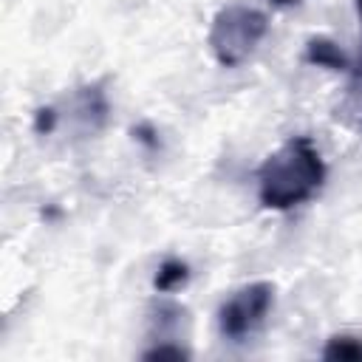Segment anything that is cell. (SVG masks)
Returning <instances> with one entry per match:
<instances>
[{
    "mask_svg": "<svg viewBox=\"0 0 362 362\" xmlns=\"http://www.w3.org/2000/svg\"><path fill=\"white\" fill-rule=\"evenodd\" d=\"M144 359L147 362H184V359H189V351H184L181 345H156V348H150V351H144Z\"/></svg>",
    "mask_w": 362,
    "mask_h": 362,
    "instance_id": "obj_7",
    "label": "cell"
},
{
    "mask_svg": "<svg viewBox=\"0 0 362 362\" xmlns=\"http://www.w3.org/2000/svg\"><path fill=\"white\" fill-rule=\"evenodd\" d=\"M322 359L328 362H362V337L356 334H337L325 342Z\"/></svg>",
    "mask_w": 362,
    "mask_h": 362,
    "instance_id": "obj_5",
    "label": "cell"
},
{
    "mask_svg": "<svg viewBox=\"0 0 362 362\" xmlns=\"http://www.w3.org/2000/svg\"><path fill=\"white\" fill-rule=\"evenodd\" d=\"M274 305V286L266 280L240 286L218 308V328L226 339H243L257 331Z\"/></svg>",
    "mask_w": 362,
    "mask_h": 362,
    "instance_id": "obj_3",
    "label": "cell"
},
{
    "mask_svg": "<svg viewBox=\"0 0 362 362\" xmlns=\"http://www.w3.org/2000/svg\"><path fill=\"white\" fill-rule=\"evenodd\" d=\"M133 136H136L141 144H147V147H158V139H156L153 127H147V124H139V127H133Z\"/></svg>",
    "mask_w": 362,
    "mask_h": 362,
    "instance_id": "obj_9",
    "label": "cell"
},
{
    "mask_svg": "<svg viewBox=\"0 0 362 362\" xmlns=\"http://www.w3.org/2000/svg\"><path fill=\"white\" fill-rule=\"evenodd\" d=\"M325 161L308 136L283 141L257 170V198L266 209L286 212L320 192Z\"/></svg>",
    "mask_w": 362,
    "mask_h": 362,
    "instance_id": "obj_1",
    "label": "cell"
},
{
    "mask_svg": "<svg viewBox=\"0 0 362 362\" xmlns=\"http://www.w3.org/2000/svg\"><path fill=\"white\" fill-rule=\"evenodd\" d=\"M272 6H280V8H286V6H297V3H303V0H269Z\"/></svg>",
    "mask_w": 362,
    "mask_h": 362,
    "instance_id": "obj_10",
    "label": "cell"
},
{
    "mask_svg": "<svg viewBox=\"0 0 362 362\" xmlns=\"http://www.w3.org/2000/svg\"><path fill=\"white\" fill-rule=\"evenodd\" d=\"M187 280H189V266H187L184 260H175V257H170V260H164V263L156 269L153 286H156V291H161V294H170V291L181 288Z\"/></svg>",
    "mask_w": 362,
    "mask_h": 362,
    "instance_id": "obj_6",
    "label": "cell"
},
{
    "mask_svg": "<svg viewBox=\"0 0 362 362\" xmlns=\"http://www.w3.org/2000/svg\"><path fill=\"white\" fill-rule=\"evenodd\" d=\"M303 59L308 65H317V68H328V71H348L351 68V59L348 54L328 37H311L305 42V51H303Z\"/></svg>",
    "mask_w": 362,
    "mask_h": 362,
    "instance_id": "obj_4",
    "label": "cell"
},
{
    "mask_svg": "<svg viewBox=\"0 0 362 362\" xmlns=\"http://www.w3.org/2000/svg\"><path fill=\"white\" fill-rule=\"evenodd\" d=\"M269 31V20L263 11L252 6H223L209 25V51L223 68H235L252 57L260 40Z\"/></svg>",
    "mask_w": 362,
    "mask_h": 362,
    "instance_id": "obj_2",
    "label": "cell"
},
{
    "mask_svg": "<svg viewBox=\"0 0 362 362\" xmlns=\"http://www.w3.org/2000/svg\"><path fill=\"white\" fill-rule=\"evenodd\" d=\"M356 14H359V20H362V0H356Z\"/></svg>",
    "mask_w": 362,
    "mask_h": 362,
    "instance_id": "obj_11",
    "label": "cell"
},
{
    "mask_svg": "<svg viewBox=\"0 0 362 362\" xmlns=\"http://www.w3.org/2000/svg\"><path fill=\"white\" fill-rule=\"evenodd\" d=\"M54 124H57V110H54V107H40V110L34 113V130H37L40 136H48V133L54 130Z\"/></svg>",
    "mask_w": 362,
    "mask_h": 362,
    "instance_id": "obj_8",
    "label": "cell"
}]
</instances>
